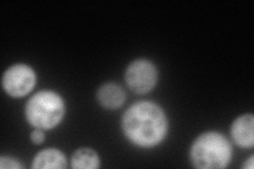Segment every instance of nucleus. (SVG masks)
Returning a JSON list of instances; mask_svg holds the SVG:
<instances>
[{
    "label": "nucleus",
    "instance_id": "obj_1",
    "mask_svg": "<svg viewBox=\"0 0 254 169\" xmlns=\"http://www.w3.org/2000/svg\"><path fill=\"white\" fill-rule=\"evenodd\" d=\"M121 126L127 140L141 148L157 146L169 131L168 117L163 109L147 101L131 105L123 114Z\"/></svg>",
    "mask_w": 254,
    "mask_h": 169
},
{
    "label": "nucleus",
    "instance_id": "obj_2",
    "mask_svg": "<svg viewBox=\"0 0 254 169\" xmlns=\"http://www.w3.org/2000/svg\"><path fill=\"white\" fill-rule=\"evenodd\" d=\"M232 158V146L224 134L208 131L194 141L190 150L193 166L200 169L226 168Z\"/></svg>",
    "mask_w": 254,
    "mask_h": 169
},
{
    "label": "nucleus",
    "instance_id": "obj_3",
    "mask_svg": "<svg viewBox=\"0 0 254 169\" xmlns=\"http://www.w3.org/2000/svg\"><path fill=\"white\" fill-rule=\"evenodd\" d=\"M66 106L62 96L51 90L38 91L32 95L25 106L28 123L34 128L51 130L62 123Z\"/></svg>",
    "mask_w": 254,
    "mask_h": 169
},
{
    "label": "nucleus",
    "instance_id": "obj_4",
    "mask_svg": "<svg viewBox=\"0 0 254 169\" xmlns=\"http://www.w3.org/2000/svg\"><path fill=\"white\" fill-rule=\"evenodd\" d=\"M35 71L26 63H15L7 68L2 76V88L12 98H23L34 89Z\"/></svg>",
    "mask_w": 254,
    "mask_h": 169
},
{
    "label": "nucleus",
    "instance_id": "obj_5",
    "mask_svg": "<svg viewBox=\"0 0 254 169\" xmlns=\"http://www.w3.org/2000/svg\"><path fill=\"white\" fill-rule=\"evenodd\" d=\"M124 79L132 92L145 94L156 87L158 71L152 61L147 59H136L131 61L126 68Z\"/></svg>",
    "mask_w": 254,
    "mask_h": 169
},
{
    "label": "nucleus",
    "instance_id": "obj_6",
    "mask_svg": "<svg viewBox=\"0 0 254 169\" xmlns=\"http://www.w3.org/2000/svg\"><path fill=\"white\" fill-rule=\"evenodd\" d=\"M231 136L234 143L242 148L254 146V117L251 113L243 114L231 125Z\"/></svg>",
    "mask_w": 254,
    "mask_h": 169
},
{
    "label": "nucleus",
    "instance_id": "obj_7",
    "mask_svg": "<svg viewBox=\"0 0 254 169\" xmlns=\"http://www.w3.org/2000/svg\"><path fill=\"white\" fill-rule=\"evenodd\" d=\"M99 104L105 109H118L125 102V92L121 86L115 83H107L101 86L97 92Z\"/></svg>",
    "mask_w": 254,
    "mask_h": 169
},
{
    "label": "nucleus",
    "instance_id": "obj_8",
    "mask_svg": "<svg viewBox=\"0 0 254 169\" xmlns=\"http://www.w3.org/2000/svg\"><path fill=\"white\" fill-rule=\"evenodd\" d=\"M67 166L65 155L55 148H47L39 151L32 161V168L35 169H64Z\"/></svg>",
    "mask_w": 254,
    "mask_h": 169
},
{
    "label": "nucleus",
    "instance_id": "obj_9",
    "mask_svg": "<svg viewBox=\"0 0 254 169\" xmlns=\"http://www.w3.org/2000/svg\"><path fill=\"white\" fill-rule=\"evenodd\" d=\"M71 167L73 169H97L100 167V158L91 148H78L71 157Z\"/></svg>",
    "mask_w": 254,
    "mask_h": 169
},
{
    "label": "nucleus",
    "instance_id": "obj_10",
    "mask_svg": "<svg viewBox=\"0 0 254 169\" xmlns=\"http://www.w3.org/2000/svg\"><path fill=\"white\" fill-rule=\"evenodd\" d=\"M23 166L18 162L17 160H15L11 157H0V168L2 169H20Z\"/></svg>",
    "mask_w": 254,
    "mask_h": 169
},
{
    "label": "nucleus",
    "instance_id": "obj_11",
    "mask_svg": "<svg viewBox=\"0 0 254 169\" xmlns=\"http://www.w3.org/2000/svg\"><path fill=\"white\" fill-rule=\"evenodd\" d=\"M45 130L39 129V128H34V130L31 132L30 134V139L32 141V143H34L36 145H39L45 142Z\"/></svg>",
    "mask_w": 254,
    "mask_h": 169
},
{
    "label": "nucleus",
    "instance_id": "obj_12",
    "mask_svg": "<svg viewBox=\"0 0 254 169\" xmlns=\"http://www.w3.org/2000/svg\"><path fill=\"white\" fill-rule=\"evenodd\" d=\"M253 156H251L247 161L245 162V165H244V168L246 169H252L253 168Z\"/></svg>",
    "mask_w": 254,
    "mask_h": 169
}]
</instances>
